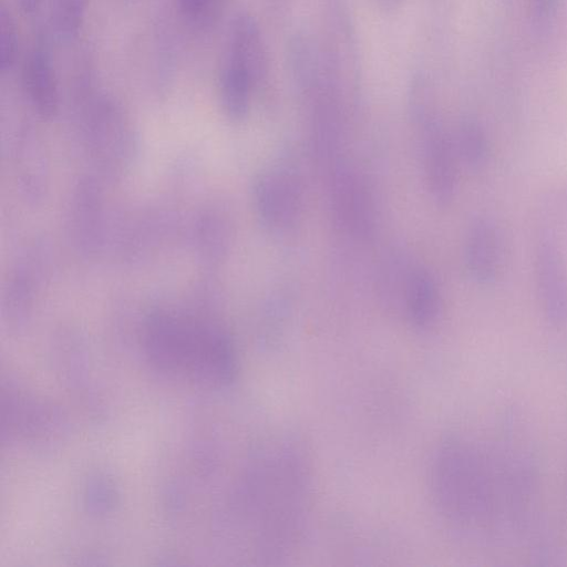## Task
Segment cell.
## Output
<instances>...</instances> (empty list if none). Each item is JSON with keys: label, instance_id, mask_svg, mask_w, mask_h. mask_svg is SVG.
<instances>
[{"label": "cell", "instance_id": "cell-1", "mask_svg": "<svg viewBox=\"0 0 567 567\" xmlns=\"http://www.w3.org/2000/svg\"><path fill=\"white\" fill-rule=\"evenodd\" d=\"M145 352L153 369L184 384L219 388L237 373L229 336L218 326L189 316H153L146 328Z\"/></svg>", "mask_w": 567, "mask_h": 567}, {"label": "cell", "instance_id": "cell-2", "mask_svg": "<svg viewBox=\"0 0 567 567\" xmlns=\"http://www.w3.org/2000/svg\"><path fill=\"white\" fill-rule=\"evenodd\" d=\"M252 194L257 213L270 230L287 233L298 225L303 206L302 186L290 168L264 171L254 183Z\"/></svg>", "mask_w": 567, "mask_h": 567}, {"label": "cell", "instance_id": "cell-3", "mask_svg": "<svg viewBox=\"0 0 567 567\" xmlns=\"http://www.w3.org/2000/svg\"><path fill=\"white\" fill-rule=\"evenodd\" d=\"M331 203L338 225L358 238H368L375 225L374 204L365 182L348 168L333 171Z\"/></svg>", "mask_w": 567, "mask_h": 567}, {"label": "cell", "instance_id": "cell-4", "mask_svg": "<svg viewBox=\"0 0 567 567\" xmlns=\"http://www.w3.org/2000/svg\"><path fill=\"white\" fill-rule=\"evenodd\" d=\"M424 132L423 167L427 189L440 205L454 198L457 184V156L450 136L435 115L419 123Z\"/></svg>", "mask_w": 567, "mask_h": 567}, {"label": "cell", "instance_id": "cell-5", "mask_svg": "<svg viewBox=\"0 0 567 567\" xmlns=\"http://www.w3.org/2000/svg\"><path fill=\"white\" fill-rule=\"evenodd\" d=\"M265 81V75L254 62L231 45H225L218 82L221 105L230 120L246 117L252 92Z\"/></svg>", "mask_w": 567, "mask_h": 567}, {"label": "cell", "instance_id": "cell-6", "mask_svg": "<svg viewBox=\"0 0 567 567\" xmlns=\"http://www.w3.org/2000/svg\"><path fill=\"white\" fill-rule=\"evenodd\" d=\"M535 287L545 313L555 321L567 316V268L551 236L542 234L534 254Z\"/></svg>", "mask_w": 567, "mask_h": 567}, {"label": "cell", "instance_id": "cell-7", "mask_svg": "<svg viewBox=\"0 0 567 567\" xmlns=\"http://www.w3.org/2000/svg\"><path fill=\"white\" fill-rule=\"evenodd\" d=\"M498 229L493 220L478 217L470 225L464 247L466 269L473 280L489 284L501 268L502 246Z\"/></svg>", "mask_w": 567, "mask_h": 567}, {"label": "cell", "instance_id": "cell-8", "mask_svg": "<svg viewBox=\"0 0 567 567\" xmlns=\"http://www.w3.org/2000/svg\"><path fill=\"white\" fill-rule=\"evenodd\" d=\"M22 82L37 113L44 118L54 116L59 107L58 79L50 52L43 42H38L25 58Z\"/></svg>", "mask_w": 567, "mask_h": 567}, {"label": "cell", "instance_id": "cell-9", "mask_svg": "<svg viewBox=\"0 0 567 567\" xmlns=\"http://www.w3.org/2000/svg\"><path fill=\"white\" fill-rule=\"evenodd\" d=\"M401 308L408 320L420 329L431 327L442 308L441 291L433 275L415 266L409 278Z\"/></svg>", "mask_w": 567, "mask_h": 567}, {"label": "cell", "instance_id": "cell-10", "mask_svg": "<svg viewBox=\"0 0 567 567\" xmlns=\"http://www.w3.org/2000/svg\"><path fill=\"white\" fill-rule=\"evenodd\" d=\"M452 142L457 159L467 167L477 169L486 164L489 142L484 128L476 121H462L452 136Z\"/></svg>", "mask_w": 567, "mask_h": 567}, {"label": "cell", "instance_id": "cell-11", "mask_svg": "<svg viewBox=\"0 0 567 567\" xmlns=\"http://www.w3.org/2000/svg\"><path fill=\"white\" fill-rule=\"evenodd\" d=\"M87 0H52L53 21L59 34L70 40L81 30Z\"/></svg>", "mask_w": 567, "mask_h": 567}, {"label": "cell", "instance_id": "cell-12", "mask_svg": "<svg viewBox=\"0 0 567 567\" xmlns=\"http://www.w3.org/2000/svg\"><path fill=\"white\" fill-rule=\"evenodd\" d=\"M19 37L14 18L10 9L1 4L0 10V70L10 72L18 59Z\"/></svg>", "mask_w": 567, "mask_h": 567}, {"label": "cell", "instance_id": "cell-13", "mask_svg": "<svg viewBox=\"0 0 567 567\" xmlns=\"http://www.w3.org/2000/svg\"><path fill=\"white\" fill-rule=\"evenodd\" d=\"M183 17L197 27L210 25L218 17L210 0H177Z\"/></svg>", "mask_w": 567, "mask_h": 567}, {"label": "cell", "instance_id": "cell-14", "mask_svg": "<svg viewBox=\"0 0 567 567\" xmlns=\"http://www.w3.org/2000/svg\"><path fill=\"white\" fill-rule=\"evenodd\" d=\"M558 0H533V12L539 25H547L555 17Z\"/></svg>", "mask_w": 567, "mask_h": 567}, {"label": "cell", "instance_id": "cell-15", "mask_svg": "<svg viewBox=\"0 0 567 567\" xmlns=\"http://www.w3.org/2000/svg\"><path fill=\"white\" fill-rule=\"evenodd\" d=\"M374 3L382 10L392 12L399 9L404 0H373Z\"/></svg>", "mask_w": 567, "mask_h": 567}, {"label": "cell", "instance_id": "cell-16", "mask_svg": "<svg viewBox=\"0 0 567 567\" xmlns=\"http://www.w3.org/2000/svg\"><path fill=\"white\" fill-rule=\"evenodd\" d=\"M42 1L43 0H19L21 8L27 13L37 11L40 8Z\"/></svg>", "mask_w": 567, "mask_h": 567}]
</instances>
